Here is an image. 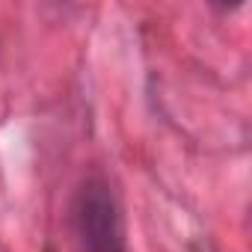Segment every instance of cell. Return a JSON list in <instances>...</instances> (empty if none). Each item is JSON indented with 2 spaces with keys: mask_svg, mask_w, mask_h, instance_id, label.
<instances>
[{
  "mask_svg": "<svg viewBox=\"0 0 252 252\" xmlns=\"http://www.w3.org/2000/svg\"><path fill=\"white\" fill-rule=\"evenodd\" d=\"M74 231L83 252H125L119 202L104 178H86L74 196Z\"/></svg>",
  "mask_w": 252,
  "mask_h": 252,
  "instance_id": "6da1fadb",
  "label": "cell"
}]
</instances>
